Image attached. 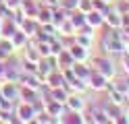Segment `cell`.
<instances>
[{"label": "cell", "instance_id": "obj_1", "mask_svg": "<svg viewBox=\"0 0 129 124\" xmlns=\"http://www.w3.org/2000/svg\"><path fill=\"white\" fill-rule=\"evenodd\" d=\"M15 120H19V122H31V120H36V105L34 103H21L17 107V118Z\"/></svg>", "mask_w": 129, "mask_h": 124}, {"label": "cell", "instance_id": "obj_11", "mask_svg": "<svg viewBox=\"0 0 129 124\" xmlns=\"http://www.w3.org/2000/svg\"><path fill=\"white\" fill-rule=\"evenodd\" d=\"M77 8H79V11H87V13H90L92 8H94V4H92V0H79Z\"/></svg>", "mask_w": 129, "mask_h": 124}, {"label": "cell", "instance_id": "obj_7", "mask_svg": "<svg viewBox=\"0 0 129 124\" xmlns=\"http://www.w3.org/2000/svg\"><path fill=\"white\" fill-rule=\"evenodd\" d=\"M67 103H69V110L79 112V110L83 107V99L77 97V95H69V97H67Z\"/></svg>", "mask_w": 129, "mask_h": 124}, {"label": "cell", "instance_id": "obj_2", "mask_svg": "<svg viewBox=\"0 0 129 124\" xmlns=\"http://www.w3.org/2000/svg\"><path fill=\"white\" fill-rule=\"evenodd\" d=\"M94 64H96V70H98V72H102L106 79H110L112 74H115V68H112V62H110V60H106V58H98V60H96Z\"/></svg>", "mask_w": 129, "mask_h": 124}, {"label": "cell", "instance_id": "obj_4", "mask_svg": "<svg viewBox=\"0 0 129 124\" xmlns=\"http://www.w3.org/2000/svg\"><path fill=\"white\" fill-rule=\"evenodd\" d=\"M85 23L90 25V27H100V25L104 23V17H102L100 13H96L94 8H92V11L85 15Z\"/></svg>", "mask_w": 129, "mask_h": 124}, {"label": "cell", "instance_id": "obj_9", "mask_svg": "<svg viewBox=\"0 0 129 124\" xmlns=\"http://www.w3.org/2000/svg\"><path fill=\"white\" fill-rule=\"evenodd\" d=\"M67 97H69V95H67V91H64L62 87H54V89H52V99L64 103V101H67Z\"/></svg>", "mask_w": 129, "mask_h": 124}, {"label": "cell", "instance_id": "obj_8", "mask_svg": "<svg viewBox=\"0 0 129 124\" xmlns=\"http://www.w3.org/2000/svg\"><path fill=\"white\" fill-rule=\"evenodd\" d=\"M71 68L75 70V74H77L79 79H85V77H90V72H92L90 68H87V66L83 68V64H79V62H77V64H73V66H71Z\"/></svg>", "mask_w": 129, "mask_h": 124}, {"label": "cell", "instance_id": "obj_3", "mask_svg": "<svg viewBox=\"0 0 129 124\" xmlns=\"http://www.w3.org/2000/svg\"><path fill=\"white\" fill-rule=\"evenodd\" d=\"M106 77H104L102 72H98V70H94V72H90V85L94 87V89H104L106 87Z\"/></svg>", "mask_w": 129, "mask_h": 124}, {"label": "cell", "instance_id": "obj_10", "mask_svg": "<svg viewBox=\"0 0 129 124\" xmlns=\"http://www.w3.org/2000/svg\"><path fill=\"white\" fill-rule=\"evenodd\" d=\"M48 81H50V87H52V89H54V87H62V74H58V72H56L54 77L50 74Z\"/></svg>", "mask_w": 129, "mask_h": 124}, {"label": "cell", "instance_id": "obj_6", "mask_svg": "<svg viewBox=\"0 0 129 124\" xmlns=\"http://www.w3.org/2000/svg\"><path fill=\"white\" fill-rule=\"evenodd\" d=\"M19 95V87L15 85V83H6V85H2V97H6V99H13Z\"/></svg>", "mask_w": 129, "mask_h": 124}, {"label": "cell", "instance_id": "obj_5", "mask_svg": "<svg viewBox=\"0 0 129 124\" xmlns=\"http://www.w3.org/2000/svg\"><path fill=\"white\" fill-rule=\"evenodd\" d=\"M69 54H71L73 60L81 62V60H85V58H87V48H83V46H73V48L69 50Z\"/></svg>", "mask_w": 129, "mask_h": 124}, {"label": "cell", "instance_id": "obj_13", "mask_svg": "<svg viewBox=\"0 0 129 124\" xmlns=\"http://www.w3.org/2000/svg\"><path fill=\"white\" fill-rule=\"evenodd\" d=\"M125 64H127L125 68H127V72H129V56H125Z\"/></svg>", "mask_w": 129, "mask_h": 124}, {"label": "cell", "instance_id": "obj_12", "mask_svg": "<svg viewBox=\"0 0 129 124\" xmlns=\"http://www.w3.org/2000/svg\"><path fill=\"white\" fill-rule=\"evenodd\" d=\"M106 17H108L106 21H108V23L112 25V27H117V25H121V15H117V13H108Z\"/></svg>", "mask_w": 129, "mask_h": 124}]
</instances>
